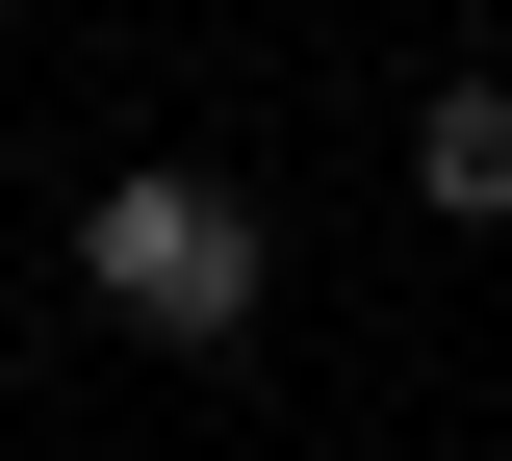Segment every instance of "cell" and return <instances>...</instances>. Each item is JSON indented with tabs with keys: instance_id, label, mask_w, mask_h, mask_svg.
<instances>
[{
	"instance_id": "cell-1",
	"label": "cell",
	"mask_w": 512,
	"mask_h": 461,
	"mask_svg": "<svg viewBox=\"0 0 512 461\" xmlns=\"http://www.w3.org/2000/svg\"><path fill=\"white\" fill-rule=\"evenodd\" d=\"M77 282H103L154 359H231L256 282H282V231H256V180H205V154H128V180L77 205Z\"/></svg>"
},
{
	"instance_id": "cell-2",
	"label": "cell",
	"mask_w": 512,
	"mask_h": 461,
	"mask_svg": "<svg viewBox=\"0 0 512 461\" xmlns=\"http://www.w3.org/2000/svg\"><path fill=\"white\" fill-rule=\"evenodd\" d=\"M410 180H436L461 231H512V77H436V103H410Z\"/></svg>"
}]
</instances>
